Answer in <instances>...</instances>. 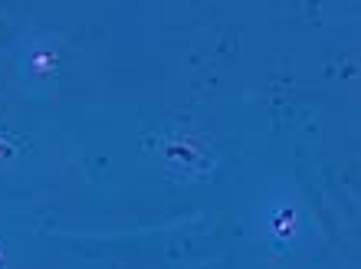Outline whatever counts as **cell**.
I'll return each mask as SVG.
<instances>
[{
  "mask_svg": "<svg viewBox=\"0 0 361 269\" xmlns=\"http://www.w3.org/2000/svg\"><path fill=\"white\" fill-rule=\"evenodd\" d=\"M158 158H161L164 171L178 177V181H207L214 168H217V154L207 134L194 132V128L174 125L158 134Z\"/></svg>",
  "mask_w": 361,
  "mask_h": 269,
  "instance_id": "1",
  "label": "cell"
},
{
  "mask_svg": "<svg viewBox=\"0 0 361 269\" xmlns=\"http://www.w3.org/2000/svg\"><path fill=\"white\" fill-rule=\"evenodd\" d=\"M253 230L269 250L286 253L295 250L309 233V217H305L302 204L295 201L293 194H273L263 207H259Z\"/></svg>",
  "mask_w": 361,
  "mask_h": 269,
  "instance_id": "2",
  "label": "cell"
},
{
  "mask_svg": "<svg viewBox=\"0 0 361 269\" xmlns=\"http://www.w3.org/2000/svg\"><path fill=\"white\" fill-rule=\"evenodd\" d=\"M53 73H56V53H49L47 46H33L23 56V76L30 82H47Z\"/></svg>",
  "mask_w": 361,
  "mask_h": 269,
  "instance_id": "3",
  "label": "cell"
},
{
  "mask_svg": "<svg viewBox=\"0 0 361 269\" xmlns=\"http://www.w3.org/2000/svg\"><path fill=\"white\" fill-rule=\"evenodd\" d=\"M0 269H7V243L0 240Z\"/></svg>",
  "mask_w": 361,
  "mask_h": 269,
  "instance_id": "4",
  "label": "cell"
}]
</instances>
